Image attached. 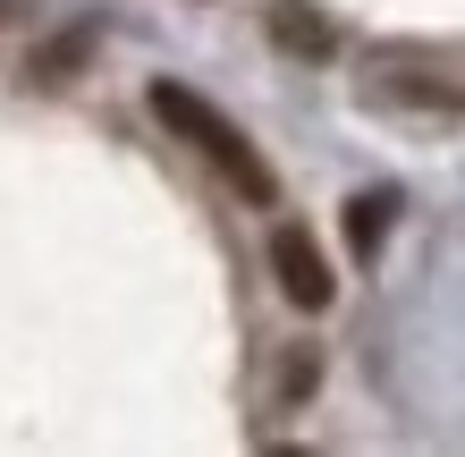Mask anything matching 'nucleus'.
<instances>
[{
	"mask_svg": "<svg viewBox=\"0 0 465 457\" xmlns=\"http://www.w3.org/2000/svg\"><path fill=\"white\" fill-rule=\"evenodd\" d=\"M85 51H94V35H60V43H43V51H35V76H43V85H60V76L85 60Z\"/></svg>",
	"mask_w": 465,
	"mask_h": 457,
	"instance_id": "20e7f679",
	"label": "nucleus"
},
{
	"mask_svg": "<svg viewBox=\"0 0 465 457\" xmlns=\"http://www.w3.org/2000/svg\"><path fill=\"white\" fill-rule=\"evenodd\" d=\"M390 212H398V195H355V204H347V246H355V263H372V254H381V237H390Z\"/></svg>",
	"mask_w": 465,
	"mask_h": 457,
	"instance_id": "7ed1b4c3",
	"label": "nucleus"
},
{
	"mask_svg": "<svg viewBox=\"0 0 465 457\" xmlns=\"http://www.w3.org/2000/svg\"><path fill=\"white\" fill-rule=\"evenodd\" d=\"M271 272H280V297L305 305V313H322V305L339 297L331 263H322V246H313L305 229H271Z\"/></svg>",
	"mask_w": 465,
	"mask_h": 457,
	"instance_id": "f03ea898",
	"label": "nucleus"
},
{
	"mask_svg": "<svg viewBox=\"0 0 465 457\" xmlns=\"http://www.w3.org/2000/svg\"><path fill=\"white\" fill-rule=\"evenodd\" d=\"M271 35H280V43H296V51H331V35H322L313 17H288V9L271 17Z\"/></svg>",
	"mask_w": 465,
	"mask_h": 457,
	"instance_id": "39448f33",
	"label": "nucleus"
},
{
	"mask_svg": "<svg viewBox=\"0 0 465 457\" xmlns=\"http://www.w3.org/2000/svg\"><path fill=\"white\" fill-rule=\"evenodd\" d=\"M153 119L170 127V136H186V144H195V153H203L212 170H221V178L237 186L245 204H280V178H271V161H262L254 144H245V127H237V119H221V111H212V102H203L195 85L161 76V85H153Z\"/></svg>",
	"mask_w": 465,
	"mask_h": 457,
	"instance_id": "f257e3e1",
	"label": "nucleus"
}]
</instances>
